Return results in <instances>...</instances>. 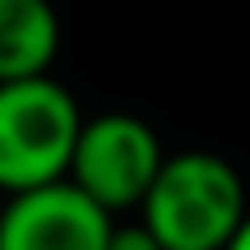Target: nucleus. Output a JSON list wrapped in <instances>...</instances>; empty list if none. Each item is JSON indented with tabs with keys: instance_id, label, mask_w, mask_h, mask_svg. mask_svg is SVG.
<instances>
[{
	"instance_id": "obj_1",
	"label": "nucleus",
	"mask_w": 250,
	"mask_h": 250,
	"mask_svg": "<svg viewBox=\"0 0 250 250\" xmlns=\"http://www.w3.org/2000/svg\"><path fill=\"white\" fill-rule=\"evenodd\" d=\"M250 213L246 176L213 148L167 153L144 190L139 218L162 250H223Z\"/></svg>"
},
{
	"instance_id": "obj_2",
	"label": "nucleus",
	"mask_w": 250,
	"mask_h": 250,
	"mask_svg": "<svg viewBox=\"0 0 250 250\" xmlns=\"http://www.w3.org/2000/svg\"><path fill=\"white\" fill-rule=\"evenodd\" d=\"M83 107L56 74L0 83V195L65 181Z\"/></svg>"
},
{
	"instance_id": "obj_3",
	"label": "nucleus",
	"mask_w": 250,
	"mask_h": 250,
	"mask_svg": "<svg viewBox=\"0 0 250 250\" xmlns=\"http://www.w3.org/2000/svg\"><path fill=\"white\" fill-rule=\"evenodd\" d=\"M162 158H167V148H162L158 130L144 116H134V111H98V116H83L79 134H74L65 181L74 190H83L102 213L125 218L139 208Z\"/></svg>"
},
{
	"instance_id": "obj_4",
	"label": "nucleus",
	"mask_w": 250,
	"mask_h": 250,
	"mask_svg": "<svg viewBox=\"0 0 250 250\" xmlns=\"http://www.w3.org/2000/svg\"><path fill=\"white\" fill-rule=\"evenodd\" d=\"M111 213L70 181L0 199V250H107Z\"/></svg>"
},
{
	"instance_id": "obj_5",
	"label": "nucleus",
	"mask_w": 250,
	"mask_h": 250,
	"mask_svg": "<svg viewBox=\"0 0 250 250\" xmlns=\"http://www.w3.org/2000/svg\"><path fill=\"white\" fill-rule=\"evenodd\" d=\"M61 56V14L51 0H0V83L51 74Z\"/></svg>"
},
{
	"instance_id": "obj_6",
	"label": "nucleus",
	"mask_w": 250,
	"mask_h": 250,
	"mask_svg": "<svg viewBox=\"0 0 250 250\" xmlns=\"http://www.w3.org/2000/svg\"><path fill=\"white\" fill-rule=\"evenodd\" d=\"M107 250H162V246L153 241V232H148L134 213H125V218H111Z\"/></svg>"
},
{
	"instance_id": "obj_7",
	"label": "nucleus",
	"mask_w": 250,
	"mask_h": 250,
	"mask_svg": "<svg viewBox=\"0 0 250 250\" xmlns=\"http://www.w3.org/2000/svg\"><path fill=\"white\" fill-rule=\"evenodd\" d=\"M223 250H250V213L241 218V227H236V232H232V241H227Z\"/></svg>"
},
{
	"instance_id": "obj_8",
	"label": "nucleus",
	"mask_w": 250,
	"mask_h": 250,
	"mask_svg": "<svg viewBox=\"0 0 250 250\" xmlns=\"http://www.w3.org/2000/svg\"><path fill=\"white\" fill-rule=\"evenodd\" d=\"M0 199H5V195H0Z\"/></svg>"
}]
</instances>
